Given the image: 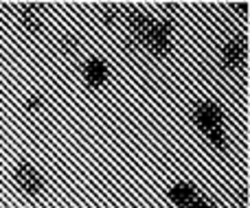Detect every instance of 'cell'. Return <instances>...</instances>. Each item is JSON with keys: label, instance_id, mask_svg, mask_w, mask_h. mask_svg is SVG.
<instances>
[{"label": "cell", "instance_id": "cell-1", "mask_svg": "<svg viewBox=\"0 0 250 208\" xmlns=\"http://www.w3.org/2000/svg\"><path fill=\"white\" fill-rule=\"evenodd\" d=\"M13 178H16L18 187H20L22 191H24L26 195H31V197L42 195L44 187H46V184H44L42 173H40V171L35 169L31 162H26V160H22V162H18V165H16Z\"/></svg>", "mask_w": 250, "mask_h": 208}, {"label": "cell", "instance_id": "cell-2", "mask_svg": "<svg viewBox=\"0 0 250 208\" xmlns=\"http://www.w3.org/2000/svg\"><path fill=\"white\" fill-rule=\"evenodd\" d=\"M222 59H224L226 68L230 70L244 68L248 61V39L244 35H237L230 42H226V46L222 48Z\"/></svg>", "mask_w": 250, "mask_h": 208}, {"label": "cell", "instance_id": "cell-3", "mask_svg": "<svg viewBox=\"0 0 250 208\" xmlns=\"http://www.w3.org/2000/svg\"><path fill=\"white\" fill-rule=\"evenodd\" d=\"M222 121H224V114H222L220 105L213 103V101H204V103H200L193 112V123L202 132L222 127Z\"/></svg>", "mask_w": 250, "mask_h": 208}, {"label": "cell", "instance_id": "cell-4", "mask_svg": "<svg viewBox=\"0 0 250 208\" xmlns=\"http://www.w3.org/2000/svg\"><path fill=\"white\" fill-rule=\"evenodd\" d=\"M83 77H86V83L90 88H101L110 77V68H108V61L99 59V57H92L88 59L86 68H83Z\"/></svg>", "mask_w": 250, "mask_h": 208}, {"label": "cell", "instance_id": "cell-5", "mask_svg": "<svg viewBox=\"0 0 250 208\" xmlns=\"http://www.w3.org/2000/svg\"><path fill=\"white\" fill-rule=\"evenodd\" d=\"M40 9H42V4H20L18 7V18H20L22 26L31 33H38L42 29V18L38 13Z\"/></svg>", "mask_w": 250, "mask_h": 208}, {"label": "cell", "instance_id": "cell-6", "mask_svg": "<svg viewBox=\"0 0 250 208\" xmlns=\"http://www.w3.org/2000/svg\"><path fill=\"white\" fill-rule=\"evenodd\" d=\"M193 197H195V187L189 182H178V184H173L171 191H169V200L180 208L189 206Z\"/></svg>", "mask_w": 250, "mask_h": 208}, {"label": "cell", "instance_id": "cell-7", "mask_svg": "<svg viewBox=\"0 0 250 208\" xmlns=\"http://www.w3.org/2000/svg\"><path fill=\"white\" fill-rule=\"evenodd\" d=\"M204 134L208 136V140H211L213 147H217V149H224V147H226V132L222 130V127L208 130V132H204Z\"/></svg>", "mask_w": 250, "mask_h": 208}, {"label": "cell", "instance_id": "cell-8", "mask_svg": "<svg viewBox=\"0 0 250 208\" xmlns=\"http://www.w3.org/2000/svg\"><path fill=\"white\" fill-rule=\"evenodd\" d=\"M101 18H104V22L112 24L117 18H121V7H117V4H104L101 7Z\"/></svg>", "mask_w": 250, "mask_h": 208}, {"label": "cell", "instance_id": "cell-9", "mask_svg": "<svg viewBox=\"0 0 250 208\" xmlns=\"http://www.w3.org/2000/svg\"><path fill=\"white\" fill-rule=\"evenodd\" d=\"M187 208H215V204H213V200H208V197H198L195 195Z\"/></svg>", "mask_w": 250, "mask_h": 208}, {"label": "cell", "instance_id": "cell-10", "mask_svg": "<svg viewBox=\"0 0 250 208\" xmlns=\"http://www.w3.org/2000/svg\"><path fill=\"white\" fill-rule=\"evenodd\" d=\"M62 46H64V51H77V38H73V35H64L62 38Z\"/></svg>", "mask_w": 250, "mask_h": 208}, {"label": "cell", "instance_id": "cell-11", "mask_svg": "<svg viewBox=\"0 0 250 208\" xmlns=\"http://www.w3.org/2000/svg\"><path fill=\"white\" fill-rule=\"evenodd\" d=\"M44 105V99L40 95H35V96H31L29 101H26V110H29V112H33V110H40Z\"/></svg>", "mask_w": 250, "mask_h": 208}, {"label": "cell", "instance_id": "cell-12", "mask_svg": "<svg viewBox=\"0 0 250 208\" xmlns=\"http://www.w3.org/2000/svg\"><path fill=\"white\" fill-rule=\"evenodd\" d=\"M239 202H242V204L246 206V202H248V189H246V187L239 189Z\"/></svg>", "mask_w": 250, "mask_h": 208}, {"label": "cell", "instance_id": "cell-13", "mask_svg": "<svg viewBox=\"0 0 250 208\" xmlns=\"http://www.w3.org/2000/svg\"><path fill=\"white\" fill-rule=\"evenodd\" d=\"M235 9L239 11V16H246V11H248V4L246 2H237L235 4Z\"/></svg>", "mask_w": 250, "mask_h": 208}]
</instances>
